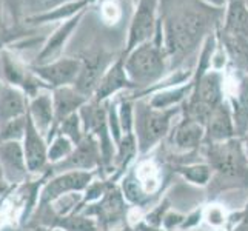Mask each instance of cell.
Segmentation results:
<instances>
[{
	"label": "cell",
	"instance_id": "1",
	"mask_svg": "<svg viewBox=\"0 0 248 231\" xmlns=\"http://www.w3.org/2000/svg\"><path fill=\"white\" fill-rule=\"evenodd\" d=\"M224 10L210 6L208 10H199L194 6L182 8L181 11L170 14L162 19L164 30V48L167 51L170 70H179L184 61L190 57L196 49H201L203 40L211 32V27L219 28Z\"/></svg>",
	"mask_w": 248,
	"mask_h": 231
},
{
	"label": "cell",
	"instance_id": "2",
	"mask_svg": "<svg viewBox=\"0 0 248 231\" xmlns=\"http://www.w3.org/2000/svg\"><path fill=\"white\" fill-rule=\"evenodd\" d=\"M125 54V70L131 82L136 85V91H147L165 79L170 70L167 51L164 48V30L162 19L159 20L157 31L150 42L142 44Z\"/></svg>",
	"mask_w": 248,
	"mask_h": 231
},
{
	"label": "cell",
	"instance_id": "3",
	"mask_svg": "<svg viewBox=\"0 0 248 231\" xmlns=\"http://www.w3.org/2000/svg\"><path fill=\"white\" fill-rule=\"evenodd\" d=\"M182 114V107L159 109L148 99L136 100L134 109V138L140 156L153 151L164 140L173 128V119Z\"/></svg>",
	"mask_w": 248,
	"mask_h": 231
},
{
	"label": "cell",
	"instance_id": "4",
	"mask_svg": "<svg viewBox=\"0 0 248 231\" xmlns=\"http://www.w3.org/2000/svg\"><path fill=\"white\" fill-rule=\"evenodd\" d=\"M207 145V164L213 173L228 179H245L248 176V159L244 151L242 139L234 138L220 143Z\"/></svg>",
	"mask_w": 248,
	"mask_h": 231
},
{
	"label": "cell",
	"instance_id": "5",
	"mask_svg": "<svg viewBox=\"0 0 248 231\" xmlns=\"http://www.w3.org/2000/svg\"><path fill=\"white\" fill-rule=\"evenodd\" d=\"M99 171H62L51 173L40 188L39 208L48 207L57 199L71 194H82L97 177Z\"/></svg>",
	"mask_w": 248,
	"mask_h": 231
},
{
	"label": "cell",
	"instance_id": "6",
	"mask_svg": "<svg viewBox=\"0 0 248 231\" xmlns=\"http://www.w3.org/2000/svg\"><path fill=\"white\" fill-rule=\"evenodd\" d=\"M159 3L160 0H138L130 22V28H128L124 53H130L134 48L147 44L155 37L160 20Z\"/></svg>",
	"mask_w": 248,
	"mask_h": 231
},
{
	"label": "cell",
	"instance_id": "7",
	"mask_svg": "<svg viewBox=\"0 0 248 231\" xmlns=\"http://www.w3.org/2000/svg\"><path fill=\"white\" fill-rule=\"evenodd\" d=\"M126 199L121 186L114 181L111 182L107 193L100 200L83 207L80 211L97 220L100 230H116L121 224L126 222Z\"/></svg>",
	"mask_w": 248,
	"mask_h": 231
},
{
	"label": "cell",
	"instance_id": "8",
	"mask_svg": "<svg viewBox=\"0 0 248 231\" xmlns=\"http://www.w3.org/2000/svg\"><path fill=\"white\" fill-rule=\"evenodd\" d=\"M0 82L20 88L30 99L40 91L49 90L48 85L32 73L31 66H25L8 48L0 53Z\"/></svg>",
	"mask_w": 248,
	"mask_h": 231
},
{
	"label": "cell",
	"instance_id": "9",
	"mask_svg": "<svg viewBox=\"0 0 248 231\" xmlns=\"http://www.w3.org/2000/svg\"><path fill=\"white\" fill-rule=\"evenodd\" d=\"M193 83L188 102H196L213 111L227 100V79L220 70H208L199 77H193Z\"/></svg>",
	"mask_w": 248,
	"mask_h": 231
},
{
	"label": "cell",
	"instance_id": "10",
	"mask_svg": "<svg viewBox=\"0 0 248 231\" xmlns=\"http://www.w3.org/2000/svg\"><path fill=\"white\" fill-rule=\"evenodd\" d=\"M30 66L32 73L48 85L49 90H56L76 83L82 70V61L78 57H61L48 63Z\"/></svg>",
	"mask_w": 248,
	"mask_h": 231
},
{
	"label": "cell",
	"instance_id": "11",
	"mask_svg": "<svg viewBox=\"0 0 248 231\" xmlns=\"http://www.w3.org/2000/svg\"><path fill=\"white\" fill-rule=\"evenodd\" d=\"M51 173H62V171H100L102 169V154L96 138L91 134H85L83 139L76 145L70 157L62 164L51 167Z\"/></svg>",
	"mask_w": 248,
	"mask_h": 231
},
{
	"label": "cell",
	"instance_id": "12",
	"mask_svg": "<svg viewBox=\"0 0 248 231\" xmlns=\"http://www.w3.org/2000/svg\"><path fill=\"white\" fill-rule=\"evenodd\" d=\"M122 91H136V85L131 82L130 76L125 70V54L124 51L119 54L114 62L111 63L107 71L102 76V79L97 83V88L93 94V100L96 102H107L114 99L117 94Z\"/></svg>",
	"mask_w": 248,
	"mask_h": 231
},
{
	"label": "cell",
	"instance_id": "13",
	"mask_svg": "<svg viewBox=\"0 0 248 231\" xmlns=\"http://www.w3.org/2000/svg\"><path fill=\"white\" fill-rule=\"evenodd\" d=\"M22 148L27 165L31 176L46 174V169L51 168L48 162V140L42 134L28 117V126L25 138L22 140Z\"/></svg>",
	"mask_w": 248,
	"mask_h": 231
},
{
	"label": "cell",
	"instance_id": "14",
	"mask_svg": "<svg viewBox=\"0 0 248 231\" xmlns=\"http://www.w3.org/2000/svg\"><path fill=\"white\" fill-rule=\"evenodd\" d=\"M0 167L8 185H20L31 176L22 142H0Z\"/></svg>",
	"mask_w": 248,
	"mask_h": 231
},
{
	"label": "cell",
	"instance_id": "15",
	"mask_svg": "<svg viewBox=\"0 0 248 231\" xmlns=\"http://www.w3.org/2000/svg\"><path fill=\"white\" fill-rule=\"evenodd\" d=\"M87 11H82L80 14L71 17V19L59 23V27L54 30V32L51 34V36L45 40V44L42 45V49L39 51V54L36 57V63L34 65L48 63V62L57 61V59L62 57V53L68 44V40L71 39L74 31L79 28V25Z\"/></svg>",
	"mask_w": 248,
	"mask_h": 231
},
{
	"label": "cell",
	"instance_id": "16",
	"mask_svg": "<svg viewBox=\"0 0 248 231\" xmlns=\"http://www.w3.org/2000/svg\"><path fill=\"white\" fill-rule=\"evenodd\" d=\"M82 70L76 80L74 87L78 88L83 96L93 99V94L97 88V83L102 79V76L107 71V68L114 62V59H109V56L104 53L90 54L87 57L80 59Z\"/></svg>",
	"mask_w": 248,
	"mask_h": 231
},
{
	"label": "cell",
	"instance_id": "17",
	"mask_svg": "<svg viewBox=\"0 0 248 231\" xmlns=\"http://www.w3.org/2000/svg\"><path fill=\"white\" fill-rule=\"evenodd\" d=\"M227 100L232 108L236 136L244 139L248 134V76L234 74V87L227 92Z\"/></svg>",
	"mask_w": 248,
	"mask_h": 231
},
{
	"label": "cell",
	"instance_id": "18",
	"mask_svg": "<svg viewBox=\"0 0 248 231\" xmlns=\"http://www.w3.org/2000/svg\"><path fill=\"white\" fill-rule=\"evenodd\" d=\"M205 143H220L237 138L232 108L228 100L213 109L208 121L205 122Z\"/></svg>",
	"mask_w": 248,
	"mask_h": 231
},
{
	"label": "cell",
	"instance_id": "19",
	"mask_svg": "<svg viewBox=\"0 0 248 231\" xmlns=\"http://www.w3.org/2000/svg\"><path fill=\"white\" fill-rule=\"evenodd\" d=\"M216 36L232 71L237 76H248V39L236 34H228L222 31L220 27L216 30Z\"/></svg>",
	"mask_w": 248,
	"mask_h": 231
},
{
	"label": "cell",
	"instance_id": "20",
	"mask_svg": "<svg viewBox=\"0 0 248 231\" xmlns=\"http://www.w3.org/2000/svg\"><path fill=\"white\" fill-rule=\"evenodd\" d=\"M53 90H44L28 102V117L34 126L48 139L54 130L56 114L53 105Z\"/></svg>",
	"mask_w": 248,
	"mask_h": 231
},
{
	"label": "cell",
	"instance_id": "21",
	"mask_svg": "<svg viewBox=\"0 0 248 231\" xmlns=\"http://www.w3.org/2000/svg\"><path fill=\"white\" fill-rule=\"evenodd\" d=\"M30 97L20 88L0 82V128L28 114Z\"/></svg>",
	"mask_w": 248,
	"mask_h": 231
},
{
	"label": "cell",
	"instance_id": "22",
	"mask_svg": "<svg viewBox=\"0 0 248 231\" xmlns=\"http://www.w3.org/2000/svg\"><path fill=\"white\" fill-rule=\"evenodd\" d=\"M171 142L179 151H194L205 143V126L190 117L182 116L181 122L173 128Z\"/></svg>",
	"mask_w": 248,
	"mask_h": 231
},
{
	"label": "cell",
	"instance_id": "23",
	"mask_svg": "<svg viewBox=\"0 0 248 231\" xmlns=\"http://www.w3.org/2000/svg\"><path fill=\"white\" fill-rule=\"evenodd\" d=\"M51 92H53V105H54V114H56L54 130L63 119H66L68 116H71L74 113H79V109L90 100L87 96H83L74 85H71V87L56 88ZM54 130H53V133H54ZM53 133L49 134V138L53 136Z\"/></svg>",
	"mask_w": 248,
	"mask_h": 231
},
{
	"label": "cell",
	"instance_id": "24",
	"mask_svg": "<svg viewBox=\"0 0 248 231\" xmlns=\"http://www.w3.org/2000/svg\"><path fill=\"white\" fill-rule=\"evenodd\" d=\"M94 2H97V0H80V2L59 5L54 8H49V10H42L37 14L28 15L25 19V23L30 25V27H37V25H46L54 22L62 23L68 19H71V17L80 14L82 11H87Z\"/></svg>",
	"mask_w": 248,
	"mask_h": 231
},
{
	"label": "cell",
	"instance_id": "25",
	"mask_svg": "<svg viewBox=\"0 0 248 231\" xmlns=\"http://www.w3.org/2000/svg\"><path fill=\"white\" fill-rule=\"evenodd\" d=\"M193 88H194V83L191 79L186 83L176 85V87H170V88H164L160 91H156V92L150 94L148 97H143V99H148L150 104L155 108H159V109L177 108V107H182L188 100V97H190L191 92H193Z\"/></svg>",
	"mask_w": 248,
	"mask_h": 231
},
{
	"label": "cell",
	"instance_id": "26",
	"mask_svg": "<svg viewBox=\"0 0 248 231\" xmlns=\"http://www.w3.org/2000/svg\"><path fill=\"white\" fill-rule=\"evenodd\" d=\"M220 30L248 39V6L244 0H233L225 6Z\"/></svg>",
	"mask_w": 248,
	"mask_h": 231
},
{
	"label": "cell",
	"instance_id": "27",
	"mask_svg": "<svg viewBox=\"0 0 248 231\" xmlns=\"http://www.w3.org/2000/svg\"><path fill=\"white\" fill-rule=\"evenodd\" d=\"M139 156L138 150V142H136L134 133L133 134H125L116 145V157H114V171L111 181H117V177L125 174L126 169H130V164Z\"/></svg>",
	"mask_w": 248,
	"mask_h": 231
},
{
	"label": "cell",
	"instance_id": "28",
	"mask_svg": "<svg viewBox=\"0 0 248 231\" xmlns=\"http://www.w3.org/2000/svg\"><path fill=\"white\" fill-rule=\"evenodd\" d=\"M49 227L62 228L63 231H100L97 220L82 211H74L65 216H56Z\"/></svg>",
	"mask_w": 248,
	"mask_h": 231
},
{
	"label": "cell",
	"instance_id": "29",
	"mask_svg": "<svg viewBox=\"0 0 248 231\" xmlns=\"http://www.w3.org/2000/svg\"><path fill=\"white\" fill-rule=\"evenodd\" d=\"M176 173L182 176L186 182L198 186H207L213 179V169L205 162V164H188V165H177Z\"/></svg>",
	"mask_w": 248,
	"mask_h": 231
},
{
	"label": "cell",
	"instance_id": "30",
	"mask_svg": "<svg viewBox=\"0 0 248 231\" xmlns=\"http://www.w3.org/2000/svg\"><path fill=\"white\" fill-rule=\"evenodd\" d=\"M76 143L68 139L63 134H54L48 140V162L49 167L62 164L65 159L70 157V154L74 151Z\"/></svg>",
	"mask_w": 248,
	"mask_h": 231
},
{
	"label": "cell",
	"instance_id": "31",
	"mask_svg": "<svg viewBox=\"0 0 248 231\" xmlns=\"http://www.w3.org/2000/svg\"><path fill=\"white\" fill-rule=\"evenodd\" d=\"M54 134H63V136H66L68 139H71L76 145H78L83 139V136H85L82 119H80L79 113H74L71 116H68L66 119H63V121L56 126L53 136ZM53 136H51V138H53Z\"/></svg>",
	"mask_w": 248,
	"mask_h": 231
},
{
	"label": "cell",
	"instance_id": "32",
	"mask_svg": "<svg viewBox=\"0 0 248 231\" xmlns=\"http://www.w3.org/2000/svg\"><path fill=\"white\" fill-rule=\"evenodd\" d=\"M134 109H136V100L131 96H124L117 100V114L124 136L133 134L134 131Z\"/></svg>",
	"mask_w": 248,
	"mask_h": 231
},
{
	"label": "cell",
	"instance_id": "33",
	"mask_svg": "<svg viewBox=\"0 0 248 231\" xmlns=\"http://www.w3.org/2000/svg\"><path fill=\"white\" fill-rule=\"evenodd\" d=\"M28 126V114L14 119L0 128V142H22Z\"/></svg>",
	"mask_w": 248,
	"mask_h": 231
},
{
	"label": "cell",
	"instance_id": "34",
	"mask_svg": "<svg viewBox=\"0 0 248 231\" xmlns=\"http://www.w3.org/2000/svg\"><path fill=\"white\" fill-rule=\"evenodd\" d=\"M203 222L213 228H222L230 222V215L222 205L213 203L203 208Z\"/></svg>",
	"mask_w": 248,
	"mask_h": 231
},
{
	"label": "cell",
	"instance_id": "35",
	"mask_svg": "<svg viewBox=\"0 0 248 231\" xmlns=\"http://www.w3.org/2000/svg\"><path fill=\"white\" fill-rule=\"evenodd\" d=\"M185 220H186V215H181V213H177V211L168 210L164 219H162L160 227L165 231H182Z\"/></svg>",
	"mask_w": 248,
	"mask_h": 231
},
{
	"label": "cell",
	"instance_id": "36",
	"mask_svg": "<svg viewBox=\"0 0 248 231\" xmlns=\"http://www.w3.org/2000/svg\"><path fill=\"white\" fill-rule=\"evenodd\" d=\"M102 17L108 23H116V20H119V17H121L119 6L114 2H104V5H102Z\"/></svg>",
	"mask_w": 248,
	"mask_h": 231
},
{
	"label": "cell",
	"instance_id": "37",
	"mask_svg": "<svg viewBox=\"0 0 248 231\" xmlns=\"http://www.w3.org/2000/svg\"><path fill=\"white\" fill-rule=\"evenodd\" d=\"M134 231H165L162 227H157V225H151L148 224L147 220H143V219H139L138 222L134 224L133 227Z\"/></svg>",
	"mask_w": 248,
	"mask_h": 231
},
{
	"label": "cell",
	"instance_id": "38",
	"mask_svg": "<svg viewBox=\"0 0 248 231\" xmlns=\"http://www.w3.org/2000/svg\"><path fill=\"white\" fill-rule=\"evenodd\" d=\"M205 5L213 6V8H217V10H225V6L233 2V0H202Z\"/></svg>",
	"mask_w": 248,
	"mask_h": 231
},
{
	"label": "cell",
	"instance_id": "39",
	"mask_svg": "<svg viewBox=\"0 0 248 231\" xmlns=\"http://www.w3.org/2000/svg\"><path fill=\"white\" fill-rule=\"evenodd\" d=\"M239 217H241V225H245L248 224V200L247 203L244 205V208L239 211Z\"/></svg>",
	"mask_w": 248,
	"mask_h": 231
},
{
	"label": "cell",
	"instance_id": "40",
	"mask_svg": "<svg viewBox=\"0 0 248 231\" xmlns=\"http://www.w3.org/2000/svg\"><path fill=\"white\" fill-rule=\"evenodd\" d=\"M10 40H11V37H10V34H8V32L0 34V53H2V51L8 46Z\"/></svg>",
	"mask_w": 248,
	"mask_h": 231
},
{
	"label": "cell",
	"instance_id": "41",
	"mask_svg": "<svg viewBox=\"0 0 248 231\" xmlns=\"http://www.w3.org/2000/svg\"><path fill=\"white\" fill-rule=\"evenodd\" d=\"M3 8H5L3 0H0V34L6 32V27H5V22H3Z\"/></svg>",
	"mask_w": 248,
	"mask_h": 231
},
{
	"label": "cell",
	"instance_id": "42",
	"mask_svg": "<svg viewBox=\"0 0 248 231\" xmlns=\"http://www.w3.org/2000/svg\"><path fill=\"white\" fill-rule=\"evenodd\" d=\"M17 2H19V0H3V3H5V5H10V6L14 5L16 10H17Z\"/></svg>",
	"mask_w": 248,
	"mask_h": 231
},
{
	"label": "cell",
	"instance_id": "43",
	"mask_svg": "<svg viewBox=\"0 0 248 231\" xmlns=\"http://www.w3.org/2000/svg\"><path fill=\"white\" fill-rule=\"evenodd\" d=\"M242 143H244V151H245V156L248 159V139H242Z\"/></svg>",
	"mask_w": 248,
	"mask_h": 231
},
{
	"label": "cell",
	"instance_id": "44",
	"mask_svg": "<svg viewBox=\"0 0 248 231\" xmlns=\"http://www.w3.org/2000/svg\"><path fill=\"white\" fill-rule=\"evenodd\" d=\"M42 231H63L62 228H57V227H48L45 230H42Z\"/></svg>",
	"mask_w": 248,
	"mask_h": 231
},
{
	"label": "cell",
	"instance_id": "45",
	"mask_svg": "<svg viewBox=\"0 0 248 231\" xmlns=\"http://www.w3.org/2000/svg\"><path fill=\"white\" fill-rule=\"evenodd\" d=\"M0 181H3V173H2V167H0Z\"/></svg>",
	"mask_w": 248,
	"mask_h": 231
},
{
	"label": "cell",
	"instance_id": "46",
	"mask_svg": "<svg viewBox=\"0 0 248 231\" xmlns=\"http://www.w3.org/2000/svg\"><path fill=\"white\" fill-rule=\"evenodd\" d=\"M242 227H244V228H245V230L248 231V224H245V225H242Z\"/></svg>",
	"mask_w": 248,
	"mask_h": 231
},
{
	"label": "cell",
	"instance_id": "47",
	"mask_svg": "<svg viewBox=\"0 0 248 231\" xmlns=\"http://www.w3.org/2000/svg\"><path fill=\"white\" fill-rule=\"evenodd\" d=\"M244 2H245V5L248 6V0H244Z\"/></svg>",
	"mask_w": 248,
	"mask_h": 231
},
{
	"label": "cell",
	"instance_id": "48",
	"mask_svg": "<svg viewBox=\"0 0 248 231\" xmlns=\"http://www.w3.org/2000/svg\"><path fill=\"white\" fill-rule=\"evenodd\" d=\"M244 139H248V134H247V136H245V138H244Z\"/></svg>",
	"mask_w": 248,
	"mask_h": 231
},
{
	"label": "cell",
	"instance_id": "49",
	"mask_svg": "<svg viewBox=\"0 0 248 231\" xmlns=\"http://www.w3.org/2000/svg\"><path fill=\"white\" fill-rule=\"evenodd\" d=\"M125 231H134V230H125Z\"/></svg>",
	"mask_w": 248,
	"mask_h": 231
}]
</instances>
